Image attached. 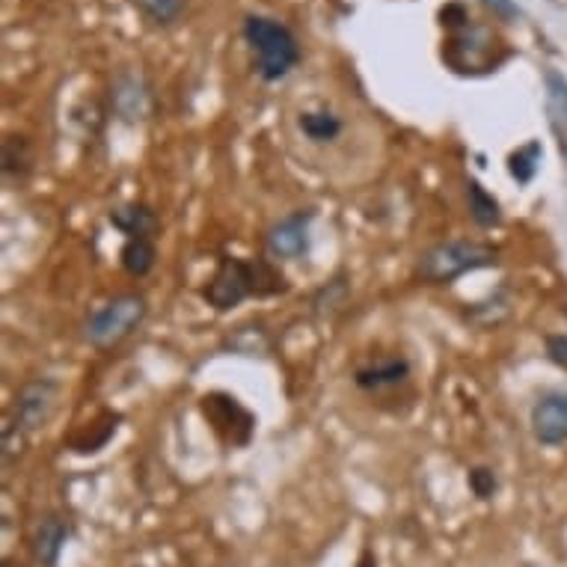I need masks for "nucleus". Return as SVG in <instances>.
Segmentation results:
<instances>
[{"mask_svg": "<svg viewBox=\"0 0 567 567\" xmlns=\"http://www.w3.org/2000/svg\"><path fill=\"white\" fill-rule=\"evenodd\" d=\"M286 289H289L286 277L270 261L224 256L215 277L208 279V286L203 289V300L217 312H229V309L241 307L244 300L270 298Z\"/></svg>", "mask_w": 567, "mask_h": 567, "instance_id": "1", "label": "nucleus"}, {"mask_svg": "<svg viewBox=\"0 0 567 567\" xmlns=\"http://www.w3.org/2000/svg\"><path fill=\"white\" fill-rule=\"evenodd\" d=\"M241 33L247 48H250L252 63H256V72H259L261 81L279 84V81H286L298 69V37L282 21L270 19V16H247Z\"/></svg>", "mask_w": 567, "mask_h": 567, "instance_id": "2", "label": "nucleus"}, {"mask_svg": "<svg viewBox=\"0 0 567 567\" xmlns=\"http://www.w3.org/2000/svg\"><path fill=\"white\" fill-rule=\"evenodd\" d=\"M496 265H499V252L493 250V247L482 241L457 238V241H443L422 252L416 265V277L422 282H429V286H449V282H455L464 274L496 268Z\"/></svg>", "mask_w": 567, "mask_h": 567, "instance_id": "3", "label": "nucleus"}, {"mask_svg": "<svg viewBox=\"0 0 567 567\" xmlns=\"http://www.w3.org/2000/svg\"><path fill=\"white\" fill-rule=\"evenodd\" d=\"M146 312H150V307H146L143 295H120L86 318L84 339L99 351H107L113 344H120L122 339H128L143 324Z\"/></svg>", "mask_w": 567, "mask_h": 567, "instance_id": "4", "label": "nucleus"}, {"mask_svg": "<svg viewBox=\"0 0 567 567\" xmlns=\"http://www.w3.org/2000/svg\"><path fill=\"white\" fill-rule=\"evenodd\" d=\"M56 399H60V383L54 378H37L28 381L12 401L10 425L21 434H37L48 425V419L54 416Z\"/></svg>", "mask_w": 567, "mask_h": 567, "instance_id": "5", "label": "nucleus"}, {"mask_svg": "<svg viewBox=\"0 0 567 567\" xmlns=\"http://www.w3.org/2000/svg\"><path fill=\"white\" fill-rule=\"evenodd\" d=\"M316 212L312 208H300L295 215L282 217L279 224L268 229V252L274 259H300L309 252V229H312Z\"/></svg>", "mask_w": 567, "mask_h": 567, "instance_id": "6", "label": "nucleus"}, {"mask_svg": "<svg viewBox=\"0 0 567 567\" xmlns=\"http://www.w3.org/2000/svg\"><path fill=\"white\" fill-rule=\"evenodd\" d=\"M532 434L540 446L567 443V392H549L532 408Z\"/></svg>", "mask_w": 567, "mask_h": 567, "instance_id": "7", "label": "nucleus"}, {"mask_svg": "<svg viewBox=\"0 0 567 567\" xmlns=\"http://www.w3.org/2000/svg\"><path fill=\"white\" fill-rule=\"evenodd\" d=\"M544 107H547V122L558 143V152L567 158V78L556 69L544 72Z\"/></svg>", "mask_w": 567, "mask_h": 567, "instance_id": "8", "label": "nucleus"}, {"mask_svg": "<svg viewBox=\"0 0 567 567\" xmlns=\"http://www.w3.org/2000/svg\"><path fill=\"white\" fill-rule=\"evenodd\" d=\"M65 544H69V523L63 517H45V520L37 526V535H33V556L42 567H56L60 565V556H63Z\"/></svg>", "mask_w": 567, "mask_h": 567, "instance_id": "9", "label": "nucleus"}, {"mask_svg": "<svg viewBox=\"0 0 567 567\" xmlns=\"http://www.w3.org/2000/svg\"><path fill=\"white\" fill-rule=\"evenodd\" d=\"M410 363L404 357H390V360H378V363H369L363 369L353 372V383L360 390H386V386H399V383L408 381Z\"/></svg>", "mask_w": 567, "mask_h": 567, "instance_id": "10", "label": "nucleus"}, {"mask_svg": "<svg viewBox=\"0 0 567 567\" xmlns=\"http://www.w3.org/2000/svg\"><path fill=\"white\" fill-rule=\"evenodd\" d=\"M111 224L120 229L122 235H128V238H152V235L158 233V217L152 212L150 205H120V208H113L111 212Z\"/></svg>", "mask_w": 567, "mask_h": 567, "instance_id": "11", "label": "nucleus"}, {"mask_svg": "<svg viewBox=\"0 0 567 567\" xmlns=\"http://www.w3.org/2000/svg\"><path fill=\"white\" fill-rule=\"evenodd\" d=\"M0 169L3 178L12 185H21L33 173V150L24 137L3 140V155H0Z\"/></svg>", "mask_w": 567, "mask_h": 567, "instance_id": "12", "label": "nucleus"}, {"mask_svg": "<svg viewBox=\"0 0 567 567\" xmlns=\"http://www.w3.org/2000/svg\"><path fill=\"white\" fill-rule=\"evenodd\" d=\"M466 203H470V217L482 229H493V226H499V220H503L496 196L487 194L478 178H466Z\"/></svg>", "mask_w": 567, "mask_h": 567, "instance_id": "13", "label": "nucleus"}, {"mask_svg": "<svg viewBox=\"0 0 567 567\" xmlns=\"http://www.w3.org/2000/svg\"><path fill=\"white\" fill-rule=\"evenodd\" d=\"M113 104L120 111L122 120H143L146 116V107H150V95L140 86L137 78H120L116 84V93H113Z\"/></svg>", "mask_w": 567, "mask_h": 567, "instance_id": "14", "label": "nucleus"}, {"mask_svg": "<svg viewBox=\"0 0 567 567\" xmlns=\"http://www.w3.org/2000/svg\"><path fill=\"white\" fill-rule=\"evenodd\" d=\"M155 259H158V250H155L152 238H128L120 252L122 268L128 270L131 277H146V274H152Z\"/></svg>", "mask_w": 567, "mask_h": 567, "instance_id": "15", "label": "nucleus"}, {"mask_svg": "<svg viewBox=\"0 0 567 567\" xmlns=\"http://www.w3.org/2000/svg\"><path fill=\"white\" fill-rule=\"evenodd\" d=\"M300 131L307 134L312 143H330L342 134V120L333 116L330 111H312V113H300L298 120Z\"/></svg>", "mask_w": 567, "mask_h": 567, "instance_id": "16", "label": "nucleus"}, {"mask_svg": "<svg viewBox=\"0 0 567 567\" xmlns=\"http://www.w3.org/2000/svg\"><path fill=\"white\" fill-rule=\"evenodd\" d=\"M538 164H540V146L538 143H526L523 150H517L508 158V173H512L520 185H529L535 173H538Z\"/></svg>", "mask_w": 567, "mask_h": 567, "instance_id": "17", "label": "nucleus"}, {"mask_svg": "<svg viewBox=\"0 0 567 567\" xmlns=\"http://www.w3.org/2000/svg\"><path fill=\"white\" fill-rule=\"evenodd\" d=\"M137 3L155 24H173L178 12L185 10V0H137Z\"/></svg>", "mask_w": 567, "mask_h": 567, "instance_id": "18", "label": "nucleus"}, {"mask_svg": "<svg viewBox=\"0 0 567 567\" xmlns=\"http://www.w3.org/2000/svg\"><path fill=\"white\" fill-rule=\"evenodd\" d=\"M470 487H473L478 499H491L493 493H496V475L487 466H478V470L470 473Z\"/></svg>", "mask_w": 567, "mask_h": 567, "instance_id": "19", "label": "nucleus"}, {"mask_svg": "<svg viewBox=\"0 0 567 567\" xmlns=\"http://www.w3.org/2000/svg\"><path fill=\"white\" fill-rule=\"evenodd\" d=\"M547 357L567 372V333L547 336Z\"/></svg>", "mask_w": 567, "mask_h": 567, "instance_id": "20", "label": "nucleus"}, {"mask_svg": "<svg viewBox=\"0 0 567 567\" xmlns=\"http://www.w3.org/2000/svg\"><path fill=\"white\" fill-rule=\"evenodd\" d=\"M482 3L493 12V16H499V19H517V3H514V0H482Z\"/></svg>", "mask_w": 567, "mask_h": 567, "instance_id": "21", "label": "nucleus"}, {"mask_svg": "<svg viewBox=\"0 0 567 567\" xmlns=\"http://www.w3.org/2000/svg\"><path fill=\"white\" fill-rule=\"evenodd\" d=\"M3 567H12V565H3Z\"/></svg>", "mask_w": 567, "mask_h": 567, "instance_id": "22", "label": "nucleus"}]
</instances>
